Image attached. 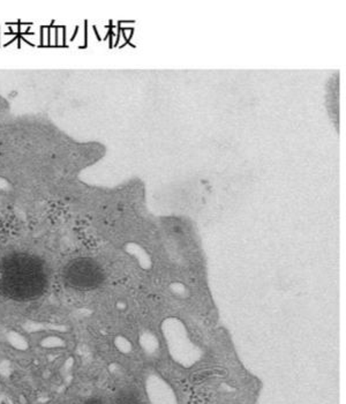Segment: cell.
Here are the masks:
<instances>
[{
	"label": "cell",
	"mask_w": 346,
	"mask_h": 404,
	"mask_svg": "<svg viewBox=\"0 0 346 404\" xmlns=\"http://www.w3.org/2000/svg\"><path fill=\"white\" fill-rule=\"evenodd\" d=\"M64 281L72 289L91 291L102 286L104 273L93 260L77 259L65 267Z\"/></svg>",
	"instance_id": "obj_2"
},
{
	"label": "cell",
	"mask_w": 346,
	"mask_h": 404,
	"mask_svg": "<svg viewBox=\"0 0 346 404\" xmlns=\"http://www.w3.org/2000/svg\"><path fill=\"white\" fill-rule=\"evenodd\" d=\"M49 277L38 256L15 253L0 265V293L17 302H31L43 296Z\"/></svg>",
	"instance_id": "obj_1"
},
{
	"label": "cell",
	"mask_w": 346,
	"mask_h": 404,
	"mask_svg": "<svg viewBox=\"0 0 346 404\" xmlns=\"http://www.w3.org/2000/svg\"><path fill=\"white\" fill-rule=\"evenodd\" d=\"M84 404H104V403H103V401H102L101 398H88V400H86V401L84 402Z\"/></svg>",
	"instance_id": "obj_4"
},
{
	"label": "cell",
	"mask_w": 346,
	"mask_h": 404,
	"mask_svg": "<svg viewBox=\"0 0 346 404\" xmlns=\"http://www.w3.org/2000/svg\"><path fill=\"white\" fill-rule=\"evenodd\" d=\"M116 404H140V398L134 391H123L117 395Z\"/></svg>",
	"instance_id": "obj_3"
}]
</instances>
